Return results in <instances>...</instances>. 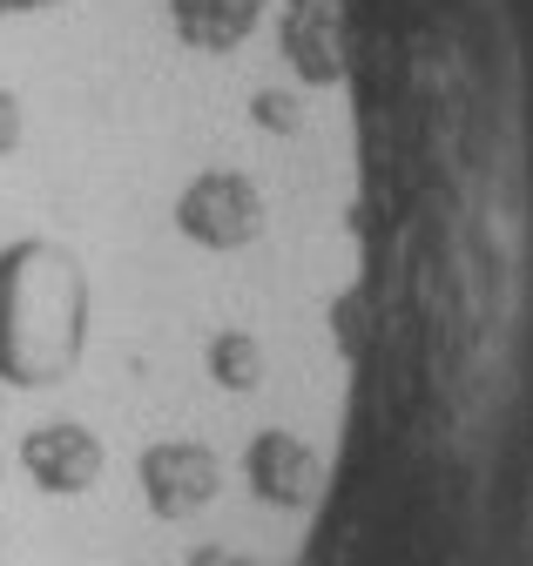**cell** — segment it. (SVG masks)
<instances>
[{
    "instance_id": "obj_1",
    "label": "cell",
    "mask_w": 533,
    "mask_h": 566,
    "mask_svg": "<svg viewBox=\"0 0 533 566\" xmlns=\"http://www.w3.org/2000/svg\"><path fill=\"white\" fill-rule=\"evenodd\" d=\"M82 337H88V276L48 243L0 250V378L8 385L69 378Z\"/></svg>"
},
{
    "instance_id": "obj_2",
    "label": "cell",
    "mask_w": 533,
    "mask_h": 566,
    "mask_svg": "<svg viewBox=\"0 0 533 566\" xmlns=\"http://www.w3.org/2000/svg\"><path fill=\"white\" fill-rule=\"evenodd\" d=\"M271 209H263V189L243 169H196L176 196V230L182 243L210 250V256H237L263 237Z\"/></svg>"
},
{
    "instance_id": "obj_3",
    "label": "cell",
    "mask_w": 533,
    "mask_h": 566,
    "mask_svg": "<svg viewBox=\"0 0 533 566\" xmlns=\"http://www.w3.org/2000/svg\"><path fill=\"white\" fill-rule=\"evenodd\" d=\"M136 485H143V506L163 520V526H182L203 506H217L223 492V459L203 446V439H156L143 459H136Z\"/></svg>"
},
{
    "instance_id": "obj_4",
    "label": "cell",
    "mask_w": 533,
    "mask_h": 566,
    "mask_svg": "<svg viewBox=\"0 0 533 566\" xmlns=\"http://www.w3.org/2000/svg\"><path fill=\"white\" fill-rule=\"evenodd\" d=\"M21 472H28L41 492H54V500H69V492L102 485L108 446L88 432V424L54 418V424H34V432H21Z\"/></svg>"
},
{
    "instance_id": "obj_5",
    "label": "cell",
    "mask_w": 533,
    "mask_h": 566,
    "mask_svg": "<svg viewBox=\"0 0 533 566\" xmlns=\"http://www.w3.org/2000/svg\"><path fill=\"white\" fill-rule=\"evenodd\" d=\"M243 479H250V492L263 506H311V492H317V479H324V465H317V452L297 439V432H257L250 446H243Z\"/></svg>"
},
{
    "instance_id": "obj_6",
    "label": "cell",
    "mask_w": 533,
    "mask_h": 566,
    "mask_svg": "<svg viewBox=\"0 0 533 566\" xmlns=\"http://www.w3.org/2000/svg\"><path fill=\"white\" fill-rule=\"evenodd\" d=\"M203 365H210V378H217L223 391H257V385H263V344H257V331L223 324V331L210 337V350H203Z\"/></svg>"
},
{
    "instance_id": "obj_7",
    "label": "cell",
    "mask_w": 533,
    "mask_h": 566,
    "mask_svg": "<svg viewBox=\"0 0 533 566\" xmlns=\"http://www.w3.org/2000/svg\"><path fill=\"white\" fill-rule=\"evenodd\" d=\"M21 128H28L21 95H14V88H0V156H14V149H21Z\"/></svg>"
},
{
    "instance_id": "obj_8",
    "label": "cell",
    "mask_w": 533,
    "mask_h": 566,
    "mask_svg": "<svg viewBox=\"0 0 533 566\" xmlns=\"http://www.w3.org/2000/svg\"><path fill=\"white\" fill-rule=\"evenodd\" d=\"M54 8H69V0H0V14H54Z\"/></svg>"
}]
</instances>
